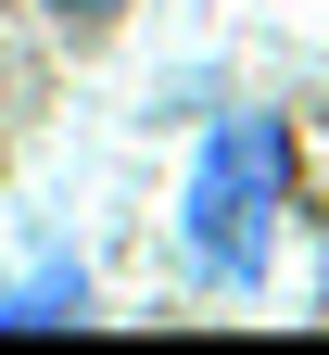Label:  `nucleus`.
I'll use <instances>...</instances> for the list:
<instances>
[{
  "mask_svg": "<svg viewBox=\"0 0 329 355\" xmlns=\"http://www.w3.org/2000/svg\"><path fill=\"white\" fill-rule=\"evenodd\" d=\"M278 241H292V127L266 102L215 114L190 140V178H177V266L203 292H266Z\"/></svg>",
  "mask_w": 329,
  "mask_h": 355,
  "instance_id": "f257e3e1",
  "label": "nucleus"
},
{
  "mask_svg": "<svg viewBox=\"0 0 329 355\" xmlns=\"http://www.w3.org/2000/svg\"><path fill=\"white\" fill-rule=\"evenodd\" d=\"M76 318H89V266H76V254L0 279V330H76Z\"/></svg>",
  "mask_w": 329,
  "mask_h": 355,
  "instance_id": "f03ea898",
  "label": "nucleus"
},
{
  "mask_svg": "<svg viewBox=\"0 0 329 355\" xmlns=\"http://www.w3.org/2000/svg\"><path fill=\"white\" fill-rule=\"evenodd\" d=\"M38 13H51V26H76V38H102V26L127 13V0H38Z\"/></svg>",
  "mask_w": 329,
  "mask_h": 355,
  "instance_id": "7ed1b4c3",
  "label": "nucleus"
}]
</instances>
